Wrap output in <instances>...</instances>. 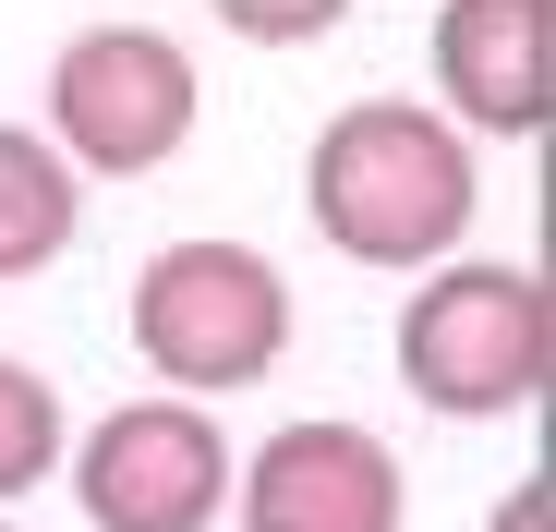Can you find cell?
Segmentation results:
<instances>
[{
	"label": "cell",
	"instance_id": "1",
	"mask_svg": "<svg viewBox=\"0 0 556 532\" xmlns=\"http://www.w3.org/2000/svg\"><path fill=\"white\" fill-rule=\"evenodd\" d=\"M303 218L327 254L388 266V279H424L472 242L484 218V157L447 110L424 98H351L315 145H303Z\"/></svg>",
	"mask_w": 556,
	"mask_h": 532
},
{
	"label": "cell",
	"instance_id": "2",
	"mask_svg": "<svg viewBox=\"0 0 556 532\" xmlns=\"http://www.w3.org/2000/svg\"><path fill=\"white\" fill-rule=\"evenodd\" d=\"M556 376V291L520 254H447L400 303V388L447 423H508Z\"/></svg>",
	"mask_w": 556,
	"mask_h": 532
},
{
	"label": "cell",
	"instance_id": "3",
	"mask_svg": "<svg viewBox=\"0 0 556 532\" xmlns=\"http://www.w3.org/2000/svg\"><path fill=\"white\" fill-rule=\"evenodd\" d=\"M122 327L169 400H230V388H266L278 351H291V279H278V254L194 230L134 266Z\"/></svg>",
	"mask_w": 556,
	"mask_h": 532
},
{
	"label": "cell",
	"instance_id": "4",
	"mask_svg": "<svg viewBox=\"0 0 556 532\" xmlns=\"http://www.w3.org/2000/svg\"><path fill=\"white\" fill-rule=\"evenodd\" d=\"M194 122H206V73H194V49L169 25H85V37H61L37 134L85 182H146V169H169L194 145Z\"/></svg>",
	"mask_w": 556,
	"mask_h": 532
},
{
	"label": "cell",
	"instance_id": "5",
	"mask_svg": "<svg viewBox=\"0 0 556 532\" xmlns=\"http://www.w3.org/2000/svg\"><path fill=\"white\" fill-rule=\"evenodd\" d=\"M230 435L206 400H122L61 448V484L98 532H218L230 508Z\"/></svg>",
	"mask_w": 556,
	"mask_h": 532
},
{
	"label": "cell",
	"instance_id": "6",
	"mask_svg": "<svg viewBox=\"0 0 556 532\" xmlns=\"http://www.w3.org/2000/svg\"><path fill=\"white\" fill-rule=\"evenodd\" d=\"M230 520L242 532H400L412 520V484H400V448L376 423H278L266 448L230 460Z\"/></svg>",
	"mask_w": 556,
	"mask_h": 532
},
{
	"label": "cell",
	"instance_id": "7",
	"mask_svg": "<svg viewBox=\"0 0 556 532\" xmlns=\"http://www.w3.org/2000/svg\"><path fill=\"white\" fill-rule=\"evenodd\" d=\"M435 98L459 134L532 145L556 122V0H435Z\"/></svg>",
	"mask_w": 556,
	"mask_h": 532
},
{
	"label": "cell",
	"instance_id": "8",
	"mask_svg": "<svg viewBox=\"0 0 556 532\" xmlns=\"http://www.w3.org/2000/svg\"><path fill=\"white\" fill-rule=\"evenodd\" d=\"M73 230H85V169L49 134L0 122V291L49 279V266L73 254Z\"/></svg>",
	"mask_w": 556,
	"mask_h": 532
},
{
	"label": "cell",
	"instance_id": "9",
	"mask_svg": "<svg viewBox=\"0 0 556 532\" xmlns=\"http://www.w3.org/2000/svg\"><path fill=\"white\" fill-rule=\"evenodd\" d=\"M61 448H73V400L49 364H25V351H0V508L61 484Z\"/></svg>",
	"mask_w": 556,
	"mask_h": 532
},
{
	"label": "cell",
	"instance_id": "10",
	"mask_svg": "<svg viewBox=\"0 0 556 532\" xmlns=\"http://www.w3.org/2000/svg\"><path fill=\"white\" fill-rule=\"evenodd\" d=\"M206 13L230 37H254V49H315V37L351 25V0H206Z\"/></svg>",
	"mask_w": 556,
	"mask_h": 532
},
{
	"label": "cell",
	"instance_id": "11",
	"mask_svg": "<svg viewBox=\"0 0 556 532\" xmlns=\"http://www.w3.org/2000/svg\"><path fill=\"white\" fill-rule=\"evenodd\" d=\"M484 532H556V484H544V472H532V484H508Z\"/></svg>",
	"mask_w": 556,
	"mask_h": 532
},
{
	"label": "cell",
	"instance_id": "12",
	"mask_svg": "<svg viewBox=\"0 0 556 532\" xmlns=\"http://www.w3.org/2000/svg\"><path fill=\"white\" fill-rule=\"evenodd\" d=\"M0 532H13V520H0Z\"/></svg>",
	"mask_w": 556,
	"mask_h": 532
}]
</instances>
